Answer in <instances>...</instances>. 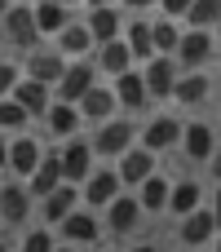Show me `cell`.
Listing matches in <instances>:
<instances>
[{"instance_id":"obj_1","label":"cell","mask_w":221,"mask_h":252,"mask_svg":"<svg viewBox=\"0 0 221 252\" xmlns=\"http://www.w3.org/2000/svg\"><path fill=\"white\" fill-rule=\"evenodd\" d=\"M133 142H137V124L124 120V115H111V120H102L97 133L89 137V151H93V159H97V155H102V159H120Z\"/></svg>"},{"instance_id":"obj_2","label":"cell","mask_w":221,"mask_h":252,"mask_svg":"<svg viewBox=\"0 0 221 252\" xmlns=\"http://www.w3.org/2000/svg\"><path fill=\"white\" fill-rule=\"evenodd\" d=\"M213 53H217L213 31H182V40L173 49V62H177V71H204L213 62Z\"/></svg>"},{"instance_id":"obj_3","label":"cell","mask_w":221,"mask_h":252,"mask_svg":"<svg viewBox=\"0 0 221 252\" xmlns=\"http://www.w3.org/2000/svg\"><path fill=\"white\" fill-rule=\"evenodd\" d=\"M93 84H97V71H93V62H84V58H80V62H66V71L58 75V84H53L49 93H53V102L75 106V102H80Z\"/></svg>"},{"instance_id":"obj_4","label":"cell","mask_w":221,"mask_h":252,"mask_svg":"<svg viewBox=\"0 0 221 252\" xmlns=\"http://www.w3.org/2000/svg\"><path fill=\"white\" fill-rule=\"evenodd\" d=\"M58 168H62V182L66 186H80L89 173H93V151H89V137H66L62 151H58Z\"/></svg>"},{"instance_id":"obj_5","label":"cell","mask_w":221,"mask_h":252,"mask_svg":"<svg viewBox=\"0 0 221 252\" xmlns=\"http://www.w3.org/2000/svg\"><path fill=\"white\" fill-rule=\"evenodd\" d=\"M177 62L168 58V53H155L151 62H142V84H146V97L151 102H168V93H173V84H177Z\"/></svg>"},{"instance_id":"obj_6","label":"cell","mask_w":221,"mask_h":252,"mask_svg":"<svg viewBox=\"0 0 221 252\" xmlns=\"http://www.w3.org/2000/svg\"><path fill=\"white\" fill-rule=\"evenodd\" d=\"M182 142V120L177 115H155L146 128H137V146L151 151V155H164Z\"/></svg>"},{"instance_id":"obj_7","label":"cell","mask_w":221,"mask_h":252,"mask_svg":"<svg viewBox=\"0 0 221 252\" xmlns=\"http://www.w3.org/2000/svg\"><path fill=\"white\" fill-rule=\"evenodd\" d=\"M40 155H44V146L31 137V133H18V137H9V151H4V168L13 173V177H31V168L40 164Z\"/></svg>"},{"instance_id":"obj_8","label":"cell","mask_w":221,"mask_h":252,"mask_svg":"<svg viewBox=\"0 0 221 252\" xmlns=\"http://www.w3.org/2000/svg\"><path fill=\"white\" fill-rule=\"evenodd\" d=\"M120 190H124V186H120L115 168H93V173L80 182V199L89 204V213H93V208H106V204H111Z\"/></svg>"},{"instance_id":"obj_9","label":"cell","mask_w":221,"mask_h":252,"mask_svg":"<svg viewBox=\"0 0 221 252\" xmlns=\"http://www.w3.org/2000/svg\"><path fill=\"white\" fill-rule=\"evenodd\" d=\"M0 18H4V40H9L13 49H35L40 31H35V22H31V4H9Z\"/></svg>"},{"instance_id":"obj_10","label":"cell","mask_w":221,"mask_h":252,"mask_svg":"<svg viewBox=\"0 0 221 252\" xmlns=\"http://www.w3.org/2000/svg\"><path fill=\"white\" fill-rule=\"evenodd\" d=\"M177 146L186 151V159L208 164V159L217 155V133H213V124L195 120V124H182V142H177Z\"/></svg>"},{"instance_id":"obj_11","label":"cell","mask_w":221,"mask_h":252,"mask_svg":"<svg viewBox=\"0 0 221 252\" xmlns=\"http://www.w3.org/2000/svg\"><path fill=\"white\" fill-rule=\"evenodd\" d=\"M155 168H159V164H155V155H151V151H142L137 142L115 159V177H120V186H142Z\"/></svg>"},{"instance_id":"obj_12","label":"cell","mask_w":221,"mask_h":252,"mask_svg":"<svg viewBox=\"0 0 221 252\" xmlns=\"http://www.w3.org/2000/svg\"><path fill=\"white\" fill-rule=\"evenodd\" d=\"M102 213H106V230H111V235H133V230L142 226V217H146V213L137 208V199H133V195H124V190H120Z\"/></svg>"},{"instance_id":"obj_13","label":"cell","mask_w":221,"mask_h":252,"mask_svg":"<svg viewBox=\"0 0 221 252\" xmlns=\"http://www.w3.org/2000/svg\"><path fill=\"white\" fill-rule=\"evenodd\" d=\"M31 208H35V199L27 195L22 182H4L0 186V226H22L31 217Z\"/></svg>"},{"instance_id":"obj_14","label":"cell","mask_w":221,"mask_h":252,"mask_svg":"<svg viewBox=\"0 0 221 252\" xmlns=\"http://www.w3.org/2000/svg\"><path fill=\"white\" fill-rule=\"evenodd\" d=\"M208 93H213V75H208V71H182L168 97L182 102V106H204Z\"/></svg>"},{"instance_id":"obj_15","label":"cell","mask_w":221,"mask_h":252,"mask_svg":"<svg viewBox=\"0 0 221 252\" xmlns=\"http://www.w3.org/2000/svg\"><path fill=\"white\" fill-rule=\"evenodd\" d=\"M58 230H62V239H66V244H97V239H102V221H97L89 208L66 213V217L58 221Z\"/></svg>"},{"instance_id":"obj_16","label":"cell","mask_w":221,"mask_h":252,"mask_svg":"<svg viewBox=\"0 0 221 252\" xmlns=\"http://www.w3.org/2000/svg\"><path fill=\"white\" fill-rule=\"evenodd\" d=\"M111 93H115V106H120V111H142V106L151 102L137 66H133V71H124V75H115V80H111Z\"/></svg>"},{"instance_id":"obj_17","label":"cell","mask_w":221,"mask_h":252,"mask_svg":"<svg viewBox=\"0 0 221 252\" xmlns=\"http://www.w3.org/2000/svg\"><path fill=\"white\" fill-rule=\"evenodd\" d=\"M75 111H80V120H89V124H102V120H111L120 106H115V93H111V84H93L80 102H75Z\"/></svg>"},{"instance_id":"obj_18","label":"cell","mask_w":221,"mask_h":252,"mask_svg":"<svg viewBox=\"0 0 221 252\" xmlns=\"http://www.w3.org/2000/svg\"><path fill=\"white\" fill-rule=\"evenodd\" d=\"M22 186H27V195H31V199H44V195H49L53 186H62V168H58V151H44V155H40V164L31 168V177H27Z\"/></svg>"},{"instance_id":"obj_19","label":"cell","mask_w":221,"mask_h":252,"mask_svg":"<svg viewBox=\"0 0 221 252\" xmlns=\"http://www.w3.org/2000/svg\"><path fill=\"white\" fill-rule=\"evenodd\" d=\"M80 22L89 27V40H93V44L120 40V31H124V13H120V9H89Z\"/></svg>"},{"instance_id":"obj_20","label":"cell","mask_w":221,"mask_h":252,"mask_svg":"<svg viewBox=\"0 0 221 252\" xmlns=\"http://www.w3.org/2000/svg\"><path fill=\"white\" fill-rule=\"evenodd\" d=\"M195 208H204V186L199 182H168V204H164V213H173L177 221L186 217V213H195Z\"/></svg>"},{"instance_id":"obj_21","label":"cell","mask_w":221,"mask_h":252,"mask_svg":"<svg viewBox=\"0 0 221 252\" xmlns=\"http://www.w3.org/2000/svg\"><path fill=\"white\" fill-rule=\"evenodd\" d=\"M75 208H80V186H66V182H62V186H53V190L40 199L44 226H58V221H62L66 213H75Z\"/></svg>"},{"instance_id":"obj_22","label":"cell","mask_w":221,"mask_h":252,"mask_svg":"<svg viewBox=\"0 0 221 252\" xmlns=\"http://www.w3.org/2000/svg\"><path fill=\"white\" fill-rule=\"evenodd\" d=\"M9 97H13V102H18V106H22V111H27L31 120H40V115L49 111V102H53V93H49L44 84L27 80V75H22L18 84H13V93H9Z\"/></svg>"},{"instance_id":"obj_23","label":"cell","mask_w":221,"mask_h":252,"mask_svg":"<svg viewBox=\"0 0 221 252\" xmlns=\"http://www.w3.org/2000/svg\"><path fill=\"white\" fill-rule=\"evenodd\" d=\"M89 49H93V40H89V27L71 18V22H66V27L58 31V49H53V53H62L66 62H80V58H84Z\"/></svg>"},{"instance_id":"obj_24","label":"cell","mask_w":221,"mask_h":252,"mask_svg":"<svg viewBox=\"0 0 221 252\" xmlns=\"http://www.w3.org/2000/svg\"><path fill=\"white\" fill-rule=\"evenodd\" d=\"M120 40H124V49H128V58H133V62H151V58H155V44H151V22H146V18L124 22Z\"/></svg>"},{"instance_id":"obj_25","label":"cell","mask_w":221,"mask_h":252,"mask_svg":"<svg viewBox=\"0 0 221 252\" xmlns=\"http://www.w3.org/2000/svg\"><path fill=\"white\" fill-rule=\"evenodd\" d=\"M62 71H66V58H62V53H31L22 75H27V80H35V84H44V89H53Z\"/></svg>"},{"instance_id":"obj_26","label":"cell","mask_w":221,"mask_h":252,"mask_svg":"<svg viewBox=\"0 0 221 252\" xmlns=\"http://www.w3.org/2000/svg\"><path fill=\"white\" fill-rule=\"evenodd\" d=\"M40 120H44V128H49L53 137H62V142H66V137H75V133H80V124H84V120H80V111H75V106H66V102H49V111H44Z\"/></svg>"},{"instance_id":"obj_27","label":"cell","mask_w":221,"mask_h":252,"mask_svg":"<svg viewBox=\"0 0 221 252\" xmlns=\"http://www.w3.org/2000/svg\"><path fill=\"white\" fill-rule=\"evenodd\" d=\"M213 230H217L213 208H195V213L182 217V239H186V248H204V244L213 239Z\"/></svg>"},{"instance_id":"obj_28","label":"cell","mask_w":221,"mask_h":252,"mask_svg":"<svg viewBox=\"0 0 221 252\" xmlns=\"http://www.w3.org/2000/svg\"><path fill=\"white\" fill-rule=\"evenodd\" d=\"M93 71H102V75H124V71H133V58H128V49H124V40H106V44H97V62H93Z\"/></svg>"},{"instance_id":"obj_29","label":"cell","mask_w":221,"mask_h":252,"mask_svg":"<svg viewBox=\"0 0 221 252\" xmlns=\"http://www.w3.org/2000/svg\"><path fill=\"white\" fill-rule=\"evenodd\" d=\"M31 22H35L40 35H58V31L71 22V9H62V4H53V0H31Z\"/></svg>"},{"instance_id":"obj_30","label":"cell","mask_w":221,"mask_h":252,"mask_svg":"<svg viewBox=\"0 0 221 252\" xmlns=\"http://www.w3.org/2000/svg\"><path fill=\"white\" fill-rule=\"evenodd\" d=\"M182 22H186V31H213L221 22V0H190Z\"/></svg>"},{"instance_id":"obj_31","label":"cell","mask_w":221,"mask_h":252,"mask_svg":"<svg viewBox=\"0 0 221 252\" xmlns=\"http://www.w3.org/2000/svg\"><path fill=\"white\" fill-rule=\"evenodd\" d=\"M137 208L142 213H164V204H168V177H159V173H151L142 186H137Z\"/></svg>"},{"instance_id":"obj_32","label":"cell","mask_w":221,"mask_h":252,"mask_svg":"<svg viewBox=\"0 0 221 252\" xmlns=\"http://www.w3.org/2000/svg\"><path fill=\"white\" fill-rule=\"evenodd\" d=\"M177 40H182V27H177V22H168V18H155V22H151V44H155V53H168V58H173Z\"/></svg>"},{"instance_id":"obj_33","label":"cell","mask_w":221,"mask_h":252,"mask_svg":"<svg viewBox=\"0 0 221 252\" xmlns=\"http://www.w3.org/2000/svg\"><path fill=\"white\" fill-rule=\"evenodd\" d=\"M27 124H31V115H27V111H22L13 97H0V133H4V137H9V133L18 137Z\"/></svg>"},{"instance_id":"obj_34","label":"cell","mask_w":221,"mask_h":252,"mask_svg":"<svg viewBox=\"0 0 221 252\" xmlns=\"http://www.w3.org/2000/svg\"><path fill=\"white\" fill-rule=\"evenodd\" d=\"M58 244H53V235H49V226H40V230H27L22 235V248L18 252H53Z\"/></svg>"},{"instance_id":"obj_35","label":"cell","mask_w":221,"mask_h":252,"mask_svg":"<svg viewBox=\"0 0 221 252\" xmlns=\"http://www.w3.org/2000/svg\"><path fill=\"white\" fill-rule=\"evenodd\" d=\"M18 80H22V66H18V62H9V58H0V97H9Z\"/></svg>"},{"instance_id":"obj_36","label":"cell","mask_w":221,"mask_h":252,"mask_svg":"<svg viewBox=\"0 0 221 252\" xmlns=\"http://www.w3.org/2000/svg\"><path fill=\"white\" fill-rule=\"evenodd\" d=\"M155 4H159V13H164L168 22H177V18L186 13V4H190V0H155Z\"/></svg>"},{"instance_id":"obj_37","label":"cell","mask_w":221,"mask_h":252,"mask_svg":"<svg viewBox=\"0 0 221 252\" xmlns=\"http://www.w3.org/2000/svg\"><path fill=\"white\" fill-rule=\"evenodd\" d=\"M80 4H89V9H120V0H80Z\"/></svg>"},{"instance_id":"obj_38","label":"cell","mask_w":221,"mask_h":252,"mask_svg":"<svg viewBox=\"0 0 221 252\" xmlns=\"http://www.w3.org/2000/svg\"><path fill=\"white\" fill-rule=\"evenodd\" d=\"M120 4H124V9H137V13H142V9H151L155 0H120Z\"/></svg>"},{"instance_id":"obj_39","label":"cell","mask_w":221,"mask_h":252,"mask_svg":"<svg viewBox=\"0 0 221 252\" xmlns=\"http://www.w3.org/2000/svg\"><path fill=\"white\" fill-rule=\"evenodd\" d=\"M4 151H9V137L0 133V168H4Z\"/></svg>"},{"instance_id":"obj_40","label":"cell","mask_w":221,"mask_h":252,"mask_svg":"<svg viewBox=\"0 0 221 252\" xmlns=\"http://www.w3.org/2000/svg\"><path fill=\"white\" fill-rule=\"evenodd\" d=\"M133 252H155V244H137V248H133Z\"/></svg>"},{"instance_id":"obj_41","label":"cell","mask_w":221,"mask_h":252,"mask_svg":"<svg viewBox=\"0 0 221 252\" xmlns=\"http://www.w3.org/2000/svg\"><path fill=\"white\" fill-rule=\"evenodd\" d=\"M53 4H62V9H71V4H80V0H53Z\"/></svg>"},{"instance_id":"obj_42","label":"cell","mask_w":221,"mask_h":252,"mask_svg":"<svg viewBox=\"0 0 221 252\" xmlns=\"http://www.w3.org/2000/svg\"><path fill=\"white\" fill-rule=\"evenodd\" d=\"M4 4H31V0H4Z\"/></svg>"},{"instance_id":"obj_43","label":"cell","mask_w":221,"mask_h":252,"mask_svg":"<svg viewBox=\"0 0 221 252\" xmlns=\"http://www.w3.org/2000/svg\"><path fill=\"white\" fill-rule=\"evenodd\" d=\"M53 252H75V248H71V244H66V248H53Z\"/></svg>"},{"instance_id":"obj_44","label":"cell","mask_w":221,"mask_h":252,"mask_svg":"<svg viewBox=\"0 0 221 252\" xmlns=\"http://www.w3.org/2000/svg\"><path fill=\"white\" fill-rule=\"evenodd\" d=\"M4 9H9V4H4V0H0V13H4Z\"/></svg>"},{"instance_id":"obj_45","label":"cell","mask_w":221,"mask_h":252,"mask_svg":"<svg viewBox=\"0 0 221 252\" xmlns=\"http://www.w3.org/2000/svg\"><path fill=\"white\" fill-rule=\"evenodd\" d=\"M0 252H9V244H0Z\"/></svg>"}]
</instances>
